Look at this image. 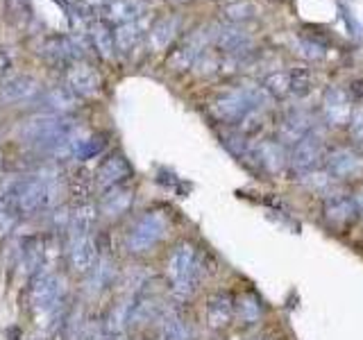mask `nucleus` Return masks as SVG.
Wrapping results in <instances>:
<instances>
[{
    "instance_id": "29",
    "label": "nucleus",
    "mask_w": 363,
    "mask_h": 340,
    "mask_svg": "<svg viewBox=\"0 0 363 340\" xmlns=\"http://www.w3.org/2000/svg\"><path fill=\"white\" fill-rule=\"evenodd\" d=\"M23 250H21V263L27 272H39V267L44 263V241L42 239H34V236H30V239L23 241Z\"/></svg>"
},
{
    "instance_id": "44",
    "label": "nucleus",
    "mask_w": 363,
    "mask_h": 340,
    "mask_svg": "<svg viewBox=\"0 0 363 340\" xmlns=\"http://www.w3.org/2000/svg\"><path fill=\"white\" fill-rule=\"evenodd\" d=\"M0 166H3V152H0Z\"/></svg>"
},
{
    "instance_id": "30",
    "label": "nucleus",
    "mask_w": 363,
    "mask_h": 340,
    "mask_svg": "<svg viewBox=\"0 0 363 340\" xmlns=\"http://www.w3.org/2000/svg\"><path fill=\"white\" fill-rule=\"evenodd\" d=\"M257 14L255 5L250 0H234V3H227L223 7V18L227 20L229 25H238V23H246V20H252Z\"/></svg>"
},
{
    "instance_id": "43",
    "label": "nucleus",
    "mask_w": 363,
    "mask_h": 340,
    "mask_svg": "<svg viewBox=\"0 0 363 340\" xmlns=\"http://www.w3.org/2000/svg\"><path fill=\"white\" fill-rule=\"evenodd\" d=\"M359 207H361V215H363V193L359 195Z\"/></svg>"
},
{
    "instance_id": "27",
    "label": "nucleus",
    "mask_w": 363,
    "mask_h": 340,
    "mask_svg": "<svg viewBox=\"0 0 363 340\" xmlns=\"http://www.w3.org/2000/svg\"><path fill=\"white\" fill-rule=\"evenodd\" d=\"M44 105L50 109V113H59V116H68L70 111L77 107V98L70 94L66 87H53L42 96Z\"/></svg>"
},
{
    "instance_id": "5",
    "label": "nucleus",
    "mask_w": 363,
    "mask_h": 340,
    "mask_svg": "<svg viewBox=\"0 0 363 340\" xmlns=\"http://www.w3.org/2000/svg\"><path fill=\"white\" fill-rule=\"evenodd\" d=\"M218 25H203L193 30L182 44L173 50V55L168 57V68L175 73H184V70L193 68L198 64V59L207 53V48L216 41Z\"/></svg>"
},
{
    "instance_id": "9",
    "label": "nucleus",
    "mask_w": 363,
    "mask_h": 340,
    "mask_svg": "<svg viewBox=\"0 0 363 340\" xmlns=\"http://www.w3.org/2000/svg\"><path fill=\"white\" fill-rule=\"evenodd\" d=\"M322 159H325L322 137L318 134V130H314V132H309L302 141H298L293 150H291L288 168L295 177H307V175H311L320 166Z\"/></svg>"
},
{
    "instance_id": "26",
    "label": "nucleus",
    "mask_w": 363,
    "mask_h": 340,
    "mask_svg": "<svg viewBox=\"0 0 363 340\" xmlns=\"http://www.w3.org/2000/svg\"><path fill=\"white\" fill-rule=\"evenodd\" d=\"M14 182H9L7 187L0 191V234H9L18 225V220L23 218L21 211H18Z\"/></svg>"
},
{
    "instance_id": "39",
    "label": "nucleus",
    "mask_w": 363,
    "mask_h": 340,
    "mask_svg": "<svg viewBox=\"0 0 363 340\" xmlns=\"http://www.w3.org/2000/svg\"><path fill=\"white\" fill-rule=\"evenodd\" d=\"M14 68V55L9 48H0V80H5Z\"/></svg>"
},
{
    "instance_id": "7",
    "label": "nucleus",
    "mask_w": 363,
    "mask_h": 340,
    "mask_svg": "<svg viewBox=\"0 0 363 340\" xmlns=\"http://www.w3.org/2000/svg\"><path fill=\"white\" fill-rule=\"evenodd\" d=\"M39 55H42L50 66L55 68H70L84 57V44L75 34H53L46 37L39 44Z\"/></svg>"
},
{
    "instance_id": "25",
    "label": "nucleus",
    "mask_w": 363,
    "mask_h": 340,
    "mask_svg": "<svg viewBox=\"0 0 363 340\" xmlns=\"http://www.w3.org/2000/svg\"><path fill=\"white\" fill-rule=\"evenodd\" d=\"M134 202V191L127 187V184H120V187H114L105 191L103 200H100V211H103L107 218H118L129 211Z\"/></svg>"
},
{
    "instance_id": "31",
    "label": "nucleus",
    "mask_w": 363,
    "mask_h": 340,
    "mask_svg": "<svg viewBox=\"0 0 363 340\" xmlns=\"http://www.w3.org/2000/svg\"><path fill=\"white\" fill-rule=\"evenodd\" d=\"M266 91V94H270L275 100H281L291 96V75L284 73V70H277V73H270L266 80H264V87H261Z\"/></svg>"
},
{
    "instance_id": "13",
    "label": "nucleus",
    "mask_w": 363,
    "mask_h": 340,
    "mask_svg": "<svg viewBox=\"0 0 363 340\" xmlns=\"http://www.w3.org/2000/svg\"><path fill=\"white\" fill-rule=\"evenodd\" d=\"M316 130V120L307 109H291L284 113V118L279 122V132H277V143L281 146H291L293 148L298 141H302L309 132Z\"/></svg>"
},
{
    "instance_id": "21",
    "label": "nucleus",
    "mask_w": 363,
    "mask_h": 340,
    "mask_svg": "<svg viewBox=\"0 0 363 340\" xmlns=\"http://www.w3.org/2000/svg\"><path fill=\"white\" fill-rule=\"evenodd\" d=\"M325 168L334 180L355 177V175L361 170V157L350 148H338L325 157Z\"/></svg>"
},
{
    "instance_id": "10",
    "label": "nucleus",
    "mask_w": 363,
    "mask_h": 340,
    "mask_svg": "<svg viewBox=\"0 0 363 340\" xmlns=\"http://www.w3.org/2000/svg\"><path fill=\"white\" fill-rule=\"evenodd\" d=\"M322 218L334 229H345L361 218L359 198L350 193H329L322 200Z\"/></svg>"
},
{
    "instance_id": "12",
    "label": "nucleus",
    "mask_w": 363,
    "mask_h": 340,
    "mask_svg": "<svg viewBox=\"0 0 363 340\" xmlns=\"http://www.w3.org/2000/svg\"><path fill=\"white\" fill-rule=\"evenodd\" d=\"M64 87L77 100H82V98L96 96L100 87H103V80H100V73L91 64H87V61H77V64L66 68Z\"/></svg>"
},
{
    "instance_id": "18",
    "label": "nucleus",
    "mask_w": 363,
    "mask_h": 340,
    "mask_svg": "<svg viewBox=\"0 0 363 340\" xmlns=\"http://www.w3.org/2000/svg\"><path fill=\"white\" fill-rule=\"evenodd\" d=\"M322 109L331 125H348L352 118V100L350 94L340 87H329L322 96Z\"/></svg>"
},
{
    "instance_id": "19",
    "label": "nucleus",
    "mask_w": 363,
    "mask_h": 340,
    "mask_svg": "<svg viewBox=\"0 0 363 340\" xmlns=\"http://www.w3.org/2000/svg\"><path fill=\"white\" fill-rule=\"evenodd\" d=\"M39 82L32 75H14L0 82V102L3 105H16V102L30 100L39 94Z\"/></svg>"
},
{
    "instance_id": "42",
    "label": "nucleus",
    "mask_w": 363,
    "mask_h": 340,
    "mask_svg": "<svg viewBox=\"0 0 363 340\" xmlns=\"http://www.w3.org/2000/svg\"><path fill=\"white\" fill-rule=\"evenodd\" d=\"M352 96H355L357 100L363 98V80H359V82H355V84H352Z\"/></svg>"
},
{
    "instance_id": "6",
    "label": "nucleus",
    "mask_w": 363,
    "mask_h": 340,
    "mask_svg": "<svg viewBox=\"0 0 363 340\" xmlns=\"http://www.w3.org/2000/svg\"><path fill=\"white\" fill-rule=\"evenodd\" d=\"M168 232V218L161 211H148L129 227L125 236V247L132 254H144L164 239Z\"/></svg>"
},
{
    "instance_id": "2",
    "label": "nucleus",
    "mask_w": 363,
    "mask_h": 340,
    "mask_svg": "<svg viewBox=\"0 0 363 340\" xmlns=\"http://www.w3.org/2000/svg\"><path fill=\"white\" fill-rule=\"evenodd\" d=\"M57 177H59L57 170L44 168L34 175H27V177H21L14 182L18 211H21L23 218L48 211L53 207L57 200V191H59Z\"/></svg>"
},
{
    "instance_id": "32",
    "label": "nucleus",
    "mask_w": 363,
    "mask_h": 340,
    "mask_svg": "<svg viewBox=\"0 0 363 340\" xmlns=\"http://www.w3.org/2000/svg\"><path fill=\"white\" fill-rule=\"evenodd\" d=\"M220 141H223V146L234 154L236 159H243L248 150L252 148V143H250V137H246L243 132H238V130H231V132H225V134H220Z\"/></svg>"
},
{
    "instance_id": "28",
    "label": "nucleus",
    "mask_w": 363,
    "mask_h": 340,
    "mask_svg": "<svg viewBox=\"0 0 363 340\" xmlns=\"http://www.w3.org/2000/svg\"><path fill=\"white\" fill-rule=\"evenodd\" d=\"M236 315L243 325H257L264 317V304L255 293H246L236 300Z\"/></svg>"
},
{
    "instance_id": "41",
    "label": "nucleus",
    "mask_w": 363,
    "mask_h": 340,
    "mask_svg": "<svg viewBox=\"0 0 363 340\" xmlns=\"http://www.w3.org/2000/svg\"><path fill=\"white\" fill-rule=\"evenodd\" d=\"M79 3L87 5L91 12H94V16H96V12H100L103 7H107L109 3H112V0H79Z\"/></svg>"
},
{
    "instance_id": "3",
    "label": "nucleus",
    "mask_w": 363,
    "mask_h": 340,
    "mask_svg": "<svg viewBox=\"0 0 363 340\" xmlns=\"http://www.w3.org/2000/svg\"><path fill=\"white\" fill-rule=\"evenodd\" d=\"M205 275V261L198 256L193 243H179L168 259V277L177 300H186L193 295L198 282Z\"/></svg>"
},
{
    "instance_id": "16",
    "label": "nucleus",
    "mask_w": 363,
    "mask_h": 340,
    "mask_svg": "<svg viewBox=\"0 0 363 340\" xmlns=\"http://www.w3.org/2000/svg\"><path fill=\"white\" fill-rule=\"evenodd\" d=\"M214 46L218 50H223L225 55H229L231 59H248V55L252 53L250 48V37L246 30H241L236 25H223V27H218V32H216V41H214Z\"/></svg>"
},
{
    "instance_id": "11",
    "label": "nucleus",
    "mask_w": 363,
    "mask_h": 340,
    "mask_svg": "<svg viewBox=\"0 0 363 340\" xmlns=\"http://www.w3.org/2000/svg\"><path fill=\"white\" fill-rule=\"evenodd\" d=\"M62 295H64L62 277L57 272H37L32 282V291H30V302H32L34 311L50 313L62 302Z\"/></svg>"
},
{
    "instance_id": "8",
    "label": "nucleus",
    "mask_w": 363,
    "mask_h": 340,
    "mask_svg": "<svg viewBox=\"0 0 363 340\" xmlns=\"http://www.w3.org/2000/svg\"><path fill=\"white\" fill-rule=\"evenodd\" d=\"M241 161L259 175H279L288 163V157H286V148L281 143L261 141V143H252V148Z\"/></svg>"
},
{
    "instance_id": "20",
    "label": "nucleus",
    "mask_w": 363,
    "mask_h": 340,
    "mask_svg": "<svg viewBox=\"0 0 363 340\" xmlns=\"http://www.w3.org/2000/svg\"><path fill=\"white\" fill-rule=\"evenodd\" d=\"M236 313V300L227 291H216L207 300V325L211 329H225Z\"/></svg>"
},
{
    "instance_id": "40",
    "label": "nucleus",
    "mask_w": 363,
    "mask_h": 340,
    "mask_svg": "<svg viewBox=\"0 0 363 340\" xmlns=\"http://www.w3.org/2000/svg\"><path fill=\"white\" fill-rule=\"evenodd\" d=\"M352 132H355V139L363 143V107H357L352 111Z\"/></svg>"
},
{
    "instance_id": "37",
    "label": "nucleus",
    "mask_w": 363,
    "mask_h": 340,
    "mask_svg": "<svg viewBox=\"0 0 363 340\" xmlns=\"http://www.w3.org/2000/svg\"><path fill=\"white\" fill-rule=\"evenodd\" d=\"M94 279H91V284H94V288H107L109 284H112L114 279V263L109 259H98L96 265H94Z\"/></svg>"
},
{
    "instance_id": "33",
    "label": "nucleus",
    "mask_w": 363,
    "mask_h": 340,
    "mask_svg": "<svg viewBox=\"0 0 363 340\" xmlns=\"http://www.w3.org/2000/svg\"><path fill=\"white\" fill-rule=\"evenodd\" d=\"M161 332H164V340H189V329L177 313H168L164 317Z\"/></svg>"
},
{
    "instance_id": "22",
    "label": "nucleus",
    "mask_w": 363,
    "mask_h": 340,
    "mask_svg": "<svg viewBox=\"0 0 363 340\" xmlns=\"http://www.w3.org/2000/svg\"><path fill=\"white\" fill-rule=\"evenodd\" d=\"M87 34L94 44L96 53L103 57V59H114L118 55L116 50V37H114V27L107 23L103 18H94L87 27Z\"/></svg>"
},
{
    "instance_id": "24",
    "label": "nucleus",
    "mask_w": 363,
    "mask_h": 340,
    "mask_svg": "<svg viewBox=\"0 0 363 340\" xmlns=\"http://www.w3.org/2000/svg\"><path fill=\"white\" fill-rule=\"evenodd\" d=\"M179 30H182V18L177 14H168L164 18H159L148 32L150 48H153V50H166L175 41V37L179 34Z\"/></svg>"
},
{
    "instance_id": "4",
    "label": "nucleus",
    "mask_w": 363,
    "mask_h": 340,
    "mask_svg": "<svg viewBox=\"0 0 363 340\" xmlns=\"http://www.w3.org/2000/svg\"><path fill=\"white\" fill-rule=\"evenodd\" d=\"M264 89H234L229 94H223L220 98H216V102L211 105V113L220 120L227 122V125H241V120L250 113L261 111L264 107Z\"/></svg>"
},
{
    "instance_id": "14",
    "label": "nucleus",
    "mask_w": 363,
    "mask_h": 340,
    "mask_svg": "<svg viewBox=\"0 0 363 340\" xmlns=\"http://www.w3.org/2000/svg\"><path fill=\"white\" fill-rule=\"evenodd\" d=\"M68 261L70 267L79 275L94 270L98 261V243L94 234H73L68 236Z\"/></svg>"
},
{
    "instance_id": "15",
    "label": "nucleus",
    "mask_w": 363,
    "mask_h": 340,
    "mask_svg": "<svg viewBox=\"0 0 363 340\" xmlns=\"http://www.w3.org/2000/svg\"><path fill=\"white\" fill-rule=\"evenodd\" d=\"M129 177H132V166H129V161L123 157V154H112V157H107L94 172V184L105 193L114 187H120V184H127Z\"/></svg>"
},
{
    "instance_id": "35",
    "label": "nucleus",
    "mask_w": 363,
    "mask_h": 340,
    "mask_svg": "<svg viewBox=\"0 0 363 340\" xmlns=\"http://www.w3.org/2000/svg\"><path fill=\"white\" fill-rule=\"evenodd\" d=\"M291 96L295 98H305L311 91V75L307 68H293L291 70Z\"/></svg>"
},
{
    "instance_id": "34",
    "label": "nucleus",
    "mask_w": 363,
    "mask_h": 340,
    "mask_svg": "<svg viewBox=\"0 0 363 340\" xmlns=\"http://www.w3.org/2000/svg\"><path fill=\"white\" fill-rule=\"evenodd\" d=\"M105 146H107V141H105L103 134H98V137H84V141L79 143V150L75 154V159L77 161L94 159V157H98V154L105 150Z\"/></svg>"
},
{
    "instance_id": "36",
    "label": "nucleus",
    "mask_w": 363,
    "mask_h": 340,
    "mask_svg": "<svg viewBox=\"0 0 363 340\" xmlns=\"http://www.w3.org/2000/svg\"><path fill=\"white\" fill-rule=\"evenodd\" d=\"M298 53L309 61H318V59L325 57V44H320L318 39L300 37L298 39Z\"/></svg>"
},
{
    "instance_id": "17",
    "label": "nucleus",
    "mask_w": 363,
    "mask_h": 340,
    "mask_svg": "<svg viewBox=\"0 0 363 340\" xmlns=\"http://www.w3.org/2000/svg\"><path fill=\"white\" fill-rule=\"evenodd\" d=\"M148 5L144 0H112L107 7H103L96 14V18L107 20L109 25H123V23H132V20L146 16Z\"/></svg>"
},
{
    "instance_id": "23",
    "label": "nucleus",
    "mask_w": 363,
    "mask_h": 340,
    "mask_svg": "<svg viewBox=\"0 0 363 340\" xmlns=\"http://www.w3.org/2000/svg\"><path fill=\"white\" fill-rule=\"evenodd\" d=\"M150 32V25H148V18L141 16L132 23H123L114 30V37H116V50L118 53H132V50L148 37Z\"/></svg>"
},
{
    "instance_id": "38",
    "label": "nucleus",
    "mask_w": 363,
    "mask_h": 340,
    "mask_svg": "<svg viewBox=\"0 0 363 340\" xmlns=\"http://www.w3.org/2000/svg\"><path fill=\"white\" fill-rule=\"evenodd\" d=\"M89 172H75L73 182H70V189L73 193L77 191V195H87L91 191V184H94V177H87Z\"/></svg>"
},
{
    "instance_id": "1",
    "label": "nucleus",
    "mask_w": 363,
    "mask_h": 340,
    "mask_svg": "<svg viewBox=\"0 0 363 340\" xmlns=\"http://www.w3.org/2000/svg\"><path fill=\"white\" fill-rule=\"evenodd\" d=\"M77 130V122L70 116H59V113H37V116L23 120L16 130V137L21 143L34 146L39 152L50 154L55 146L70 132Z\"/></svg>"
}]
</instances>
